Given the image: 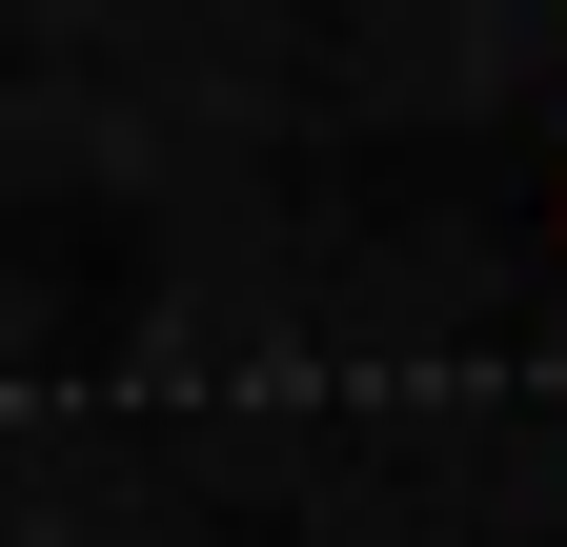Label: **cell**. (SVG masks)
Returning a JSON list of instances; mask_svg holds the SVG:
<instances>
[{"label":"cell","instance_id":"6da1fadb","mask_svg":"<svg viewBox=\"0 0 567 547\" xmlns=\"http://www.w3.org/2000/svg\"><path fill=\"white\" fill-rule=\"evenodd\" d=\"M547 244H567V224H547Z\"/></svg>","mask_w":567,"mask_h":547}]
</instances>
